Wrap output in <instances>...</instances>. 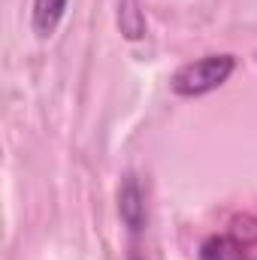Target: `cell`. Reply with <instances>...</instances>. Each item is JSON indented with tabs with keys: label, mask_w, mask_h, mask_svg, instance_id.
Masks as SVG:
<instances>
[{
	"label": "cell",
	"mask_w": 257,
	"mask_h": 260,
	"mask_svg": "<svg viewBox=\"0 0 257 260\" xmlns=\"http://www.w3.org/2000/svg\"><path fill=\"white\" fill-rule=\"evenodd\" d=\"M233 70H236L233 55H206V58L179 67L170 79V88L179 97H203V94L218 91L233 76Z\"/></svg>",
	"instance_id": "6da1fadb"
},
{
	"label": "cell",
	"mask_w": 257,
	"mask_h": 260,
	"mask_svg": "<svg viewBox=\"0 0 257 260\" xmlns=\"http://www.w3.org/2000/svg\"><path fill=\"white\" fill-rule=\"evenodd\" d=\"M118 215L127 227L130 236V260L139 254V233L145 230V197H142V185L139 179L127 173L121 188H118Z\"/></svg>",
	"instance_id": "7a4b0ae2"
},
{
	"label": "cell",
	"mask_w": 257,
	"mask_h": 260,
	"mask_svg": "<svg viewBox=\"0 0 257 260\" xmlns=\"http://www.w3.org/2000/svg\"><path fill=\"white\" fill-rule=\"evenodd\" d=\"M67 3L70 0H34V12H30V24H34V34L40 40H49L58 24L64 21Z\"/></svg>",
	"instance_id": "3957f363"
},
{
	"label": "cell",
	"mask_w": 257,
	"mask_h": 260,
	"mask_svg": "<svg viewBox=\"0 0 257 260\" xmlns=\"http://www.w3.org/2000/svg\"><path fill=\"white\" fill-rule=\"evenodd\" d=\"M200 260H248V248L236 236H209L200 245Z\"/></svg>",
	"instance_id": "277c9868"
},
{
	"label": "cell",
	"mask_w": 257,
	"mask_h": 260,
	"mask_svg": "<svg viewBox=\"0 0 257 260\" xmlns=\"http://www.w3.org/2000/svg\"><path fill=\"white\" fill-rule=\"evenodd\" d=\"M118 24H121V34L127 40H139L142 30H145V15L142 9L136 6V0H121L118 6Z\"/></svg>",
	"instance_id": "5b68a950"
}]
</instances>
